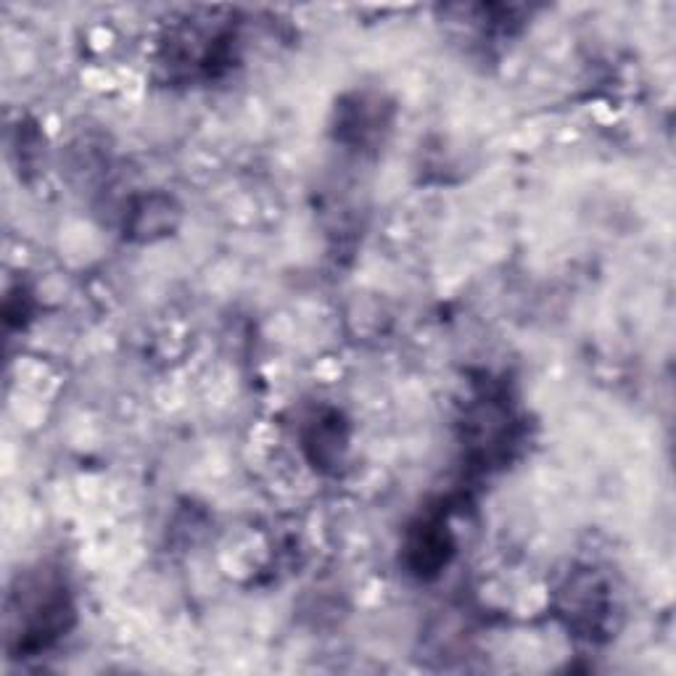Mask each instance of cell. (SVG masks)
Listing matches in <instances>:
<instances>
[{"mask_svg": "<svg viewBox=\"0 0 676 676\" xmlns=\"http://www.w3.org/2000/svg\"><path fill=\"white\" fill-rule=\"evenodd\" d=\"M449 550H452V542H449L447 526L442 524L421 526L410 539V555H417L415 569L421 571V574L423 569L426 571L439 569L444 560H447Z\"/></svg>", "mask_w": 676, "mask_h": 676, "instance_id": "cell-1", "label": "cell"}]
</instances>
